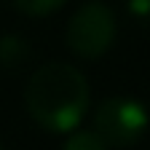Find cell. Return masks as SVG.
I'll use <instances>...</instances> for the list:
<instances>
[{"label":"cell","instance_id":"obj_1","mask_svg":"<svg viewBox=\"0 0 150 150\" xmlns=\"http://www.w3.org/2000/svg\"><path fill=\"white\" fill-rule=\"evenodd\" d=\"M88 102L91 91L86 75L64 62L40 64L24 86V107L30 118L54 134H70L81 129Z\"/></svg>","mask_w":150,"mask_h":150},{"label":"cell","instance_id":"obj_2","mask_svg":"<svg viewBox=\"0 0 150 150\" xmlns=\"http://www.w3.org/2000/svg\"><path fill=\"white\" fill-rule=\"evenodd\" d=\"M118 35L115 13L102 0H88L70 16L64 30L67 48L81 59H99L105 56Z\"/></svg>","mask_w":150,"mask_h":150},{"label":"cell","instance_id":"obj_3","mask_svg":"<svg viewBox=\"0 0 150 150\" xmlns=\"http://www.w3.org/2000/svg\"><path fill=\"white\" fill-rule=\"evenodd\" d=\"M150 129V112L139 99L110 97L102 99L94 112V131L107 147H131Z\"/></svg>","mask_w":150,"mask_h":150},{"label":"cell","instance_id":"obj_4","mask_svg":"<svg viewBox=\"0 0 150 150\" xmlns=\"http://www.w3.org/2000/svg\"><path fill=\"white\" fill-rule=\"evenodd\" d=\"M32 59V48L24 38L19 35H3L0 38V64L16 70V67H24Z\"/></svg>","mask_w":150,"mask_h":150},{"label":"cell","instance_id":"obj_5","mask_svg":"<svg viewBox=\"0 0 150 150\" xmlns=\"http://www.w3.org/2000/svg\"><path fill=\"white\" fill-rule=\"evenodd\" d=\"M62 150H110L94 129H75L67 134Z\"/></svg>","mask_w":150,"mask_h":150},{"label":"cell","instance_id":"obj_6","mask_svg":"<svg viewBox=\"0 0 150 150\" xmlns=\"http://www.w3.org/2000/svg\"><path fill=\"white\" fill-rule=\"evenodd\" d=\"M67 0H13V6L22 11L24 16H32V19H40V16H51L59 8H64Z\"/></svg>","mask_w":150,"mask_h":150},{"label":"cell","instance_id":"obj_7","mask_svg":"<svg viewBox=\"0 0 150 150\" xmlns=\"http://www.w3.org/2000/svg\"><path fill=\"white\" fill-rule=\"evenodd\" d=\"M126 11L137 22H147L150 19V0H126Z\"/></svg>","mask_w":150,"mask_h":150},{"label":"cell","instance_id":"obj_8","mask_svg":"<svg viewBox=\"0 0 150 150\" xmlns=\"http://www.w3.org/2000/svg\"><path fill=\"white\" fill-rule=\"evenodd\" d=\"M0 150H3V145H0Z\"/></svg>","mask_w":150,"mask_h":150}]
</instances>
